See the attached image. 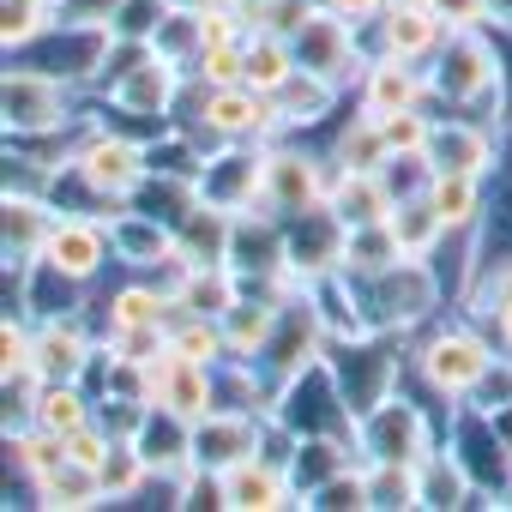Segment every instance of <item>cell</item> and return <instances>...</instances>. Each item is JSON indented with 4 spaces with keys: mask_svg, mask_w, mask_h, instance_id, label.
Returning a JSON list of instances; mask_svg holds the SVG:
<instances>
[{
    "mask_svg": "<svg viewBox=\"0 0 512 512\" xmlns=\"http://www.w3.org/2000/svg\"><path fill=\"white\" fill-rule=\"evenodd\" d=\"M151 169H157V163H151V145H145V139L91 121V127H79V139H73L67 187H79L97 217H115L121 205H133V199L145 193Z\"/></svg>",
    "mask_w": 512,
    "mask_h": 512,
    "instance_id": "obj_1",
    "label": "cell"
},
{
    "mask_svg": "<svg viewBox=\"0 0 512 512\" xmlns=\"http://www.w3.org/2000/svg\"><path fill=\"white\" fill-rule=\"evenodd\" d=\"M494 356H500L494 332H488L482 320H470V314H464V320H440V326H428L422 338H410V374H416L422 392L440 398L446 410H452V404H470V398L482 392Z\"/></svg>",
    "mask_w": 512,
    "mask_h": 512,
    "instance_id": "obj_2",
    "label": "cell"
},
{
    "mask_svg": "<svg viewBox=\"0 0 512 512\" xmlns=\"http://www.w3.org/2000/svg\"><path fill=\"white\" fill-rule=\"evenodd\" d=\"M428 85H434V109L440 115H482V121H506V55L488 31H452L440 43V55L428 61Z\"/></svg>",
    "mask_w": 512,
    "mask_h": 512,
    "instance_id": "obj_3",
    "label": "cell"
},
{
    "mask_svg": "<svg viewBox=\"0 0 512 512\" xmlns=\"http://www.w3.org/2000/svg\"><path fill=\"white\" fill-rule=\"evenodd\" d=\"M362 290V314H368V326H386V332H404V338H416L422 326H434L440 320V308H446V278H440V260H392L386 272H374V278H362L356 284Z\"/></svg>",
    "mask_w": 512,
    "mask_h": 512,
    "instance_id": "obj_4",
    "label": "cell"
},
{
    "mask_svg": "<svg viewBox=\"0 0 512 512\" xmlns=\"http://www.w3.org/2000/svg\"><path fill=\"white\" fill-rule=\"evenodd\" d=\"M0 121L7 139H55L79 127V85L7 55V79H0Z\"/></svg>",
    "mask_w": 512,
    "mask_h": 512,
    "instance_id": "obj_5",
    "label": "cell"
},
{
    "mask_svg": "<svg viewBox=\"0 0 512 512\" xmlns=\"http://www.w3.org/2000/svg\"><path fill=\"white\" fill-rule=\"evenodd\" d=\"M326 362H332V374L344 386V404L362 416V410H374L380 398H392L404 386V374H410V338L386 332V326H368L356 338H338L326 350Z\"/></svg>",
    "mask_w": 512,
    "mask_h": 512,
    "instance_id": "obj_6",
    "label": "cell"
},
{
    "mask_svg": "<svg viewBox=\"0 0 512 512\" xmlns=\"http://www.w3.org/2000/svg\"><path fill=\"white\" fill-rule=\"evenodd\" d=\"M446 446L464 458V470L476 482L470 506H500L512 488V440L500 434V422L482 404H452L446 410Z\"/></svg>",
    "mask_w": 512,
    "mask_h": 512,
    "instance_id": "obj_7",
    "label": "cell"
},
{
    "mask_svg": "<svg viewBox=\"0 0 512 512\" xmlns=\"http://www.w3.org/2000/svg\"><path fill=\"white\" fill-rule=\"evenodd\" d=\"M356 440H362V458H404V464H422V458L446 440V428L428 416V404H416V398L398 386L392 398H380L374 410L356 416Z\"/></svg>",
    "mask_w": 512,
    "mask_h": 512,
    "instance_id": "obj_8",
    "label": "cell"
},
{
    "mask_svg": "<svg viewBox=\"0 0 512 512\" xmlns=\"http://www.w3.org/2000/svg\"><path fill=\"white\" fill-rule=\"evenodd\" d=\"M272 416H278V422H284L296 440H314V434H332V440H356V410L344 404V386H338L332 362H314L308 374H296V380L278 392ZM356 446H362V440H356Z\"/></svg>",
    "mask_w": 512,
    "mask_h": 512,
    "instance_id": "obj_9",
    "label": "cell"
},
{
    "mask_svg": "<svg viewBox=\"0 0 512 512\" xmlns=\"http://www.w3.org/2000/svg\"><path fill=\"white\" fill-rule=\"evenodd\" d=\"M181 91H187V67H175L169 55L145 49V55L103 91V103H109L115 115L139 121V127H169L175 109H181Z\"/></svg>",
    "mask_w": 512,
    "mask_h": 512,
    "instance_id": "obj_10",
    "label": "cell"
},
{
    "mask_svg": "<svg viewBox=\"0 0 512 512\" xmlns=\"http://www.w3.org/2000/svg\"><path fill=\"white\" fill-rule=\"evenodd\" d=\"M368 55H374V49H368V31H356V25H350L344 13H332V7H314L308 25L296 31V61H302L308 73L338 79L344 91H356Z\"/></svg>",
    "mask_w": 512,
    "mask_h": 512,
    "instance_id": "obj_11",
    "label": "cell"
},
{
    "mask_svg": "<svg viewBox=\"0 0 512 512\" xmlns=\"http://www.w3.org/2000/svg\"><path fill=\"white\" fill-rule=\"evenodd\" d=\"M332 157L326 151H308V145H296V139H278V145H266V205L272 211H284V217H296V211H308V205H326L332 199Z\"/></svg>",
    "mask_w": 512,
    "mask_h": 512,
    "instance_id": "obj_12",
    "label": "cell"
},
{
    "mask_svg": "<svg viewBox=\"0 0 512 512\" xmlns=\"http://www.w3.org/2000/svg\"><path fill=\"white\" fill-rule=\"evenodd\" d=\"M43 260H49L55 272H67V278H79V284H97V278L115 266L109 217H97L91 205H85V211L61 205V211H55V229H49V241H43Z\"/></svg>",
    "mask_w": 512,
    "mask_h": 512,
    "instance_id": "obj_13",
    "label": "cell"
},
{
    "mask_svg": "<svg viewBox=\"0 0 512 512\" xmlns=\"http://www.w3.org/2000/svg\"><path fill=\"white\" fill-rule=\"evenodd\" d=\"M266 434H272V416L266 410H229L217 404L211 416L193 422V464L199 470H235L247 458H260L266 452Z\"/></svg>",
    "mask_w": 512,
    "mask_h": 512,
    "instance_id": "obj_14",
    "label": "cell"
},
{
    "mask_svg": "<svg viewBox=\"0 0 512 512\" xmlns=\"http://www.w3.org/2000/svg\"><path fill=\"white\" fill-rule=\"evenodd\" d=\"M428 163L434 175H500V121L482 115H434V139H428Z\"/></svg>",
    "mask_w": 512,
    "mask_h": 512,
    "instance_id": "obj_15",
    "label": "cell"
},
{
    "mask_svg": "<svg viewBox=\"0 0 512 512\" xmlns=\"http://www.w3.org/2000/svg\"><path fill=\"white\" fill-rule=\"evenodd\" d=\"M193 181H199V199H211L223 211L266 205V145H217L199 157Z\"/></svg>",
    "mask_w": 512,
    "mask_h": 512,
    "instance_id": "obj_16",
    "label": "cell"
},
{
    "mask_svg": "<svg viewBox=\"0 0 512 512\" xmlns=\"http://www.w3.org/2000/svg\"><path fill=\"white\" fill-rule=\"evenodd\" d=\"M109 37L115 31H91V25H55L43 43H31L19 61H31V67H43V73H55V79H67V85H79V91H97V79H103V61H109Z\"/></svg>",
    "mask_w": 512,
    "mask_h": 512,
    "instance_id": "obj_17",
    "label": "cell"
},
{
    "mask_svg": "<svg viewBox=\"0 0 512 512\" xmlns=\"http://www.w3.org/2000/svg\"><path fill=\"white\" fill-rule=\"evenodd\" d=\"M284 260H290V217L272 211V205L235 211V229H229V266H235L247 284H260V278H272Z\"/></svg>",
    "mask_w": 512,
    "mask_h": 512,
    "instance_id": "obj_18",
    "label": "cell"
},
{
    "mask_svg": "<svg viewBox=\"0 0 512 512\" xmlns=\"http://www.w3.org/2000/svg\"><path fill=\"white\" fill-rule=\"evenodd\" d=\"M55 193H31V187H7L0 193V253H7V278L25 272L31 260H43V241L55 229Z\"/></svg>",
    "mask_w": 512,
    "mask_h": 512,
    "instance_id": "obj_19",
    "label": "cell"
},
{
    "mask_svg": "<svg viewBox=\"0 0 512 512\" xmlns=\"http://www.w3.org/2000/svg\"><path fill=\"white\" fill-rule=\"evenodd\" d=\"M356 103L374 109V115H392V109H434V85H428V67L422 61H404V55H386L374 49L362 79H356Z\"/></svg>",
    "mask_w": 512,
    "mask_h": 512,
    "instance_id": "obj_20",
    "label": "cell"
},
{
    "mask_svg": "<svg viewBox=\"0 0 512 512\" xmlns=\"http://www.w3.org/2000/svg\"><path fill=\"white\" fill-rule=\"evenodd\" d=\"M296 506H308V500H302L290 464H278L266 452L223 470V512H296Z\"/></svg>",
    "mask_w": 512,
    "mask_h": 512,
    "instance_id": "obj_21",
    "label": "cell"
},
{
    "mask_svg": "<svg viewBox=\"0 0 512 512\" xmlns=\"http://www.w3.org/2000/svg\"><path fill=\"white\" fill-rule=\"evenodd\" d=\"M290 266H296L308 284L344 272V217L332 211V199L290 217Z\"/></svg>",
    "mask_w": 512,
    "mask_h": 512,
    "instance_id": "obj_22",
    "label": "cell"
},
{
    "mask_svg": "<svg viewBox=\"0 0 512 512\" xmlns=\"http://www.w3.org/2000/svg\"><path fill=\"white\" fill-rule=\"evenodd\" d=\"M97 350H103V338H91L79 314H55V320H37L31 368H37V380H85L97 368Z\"/></svg>",
    "mask_w": 512,
    "mask_h": 512,
    "instance_id": "obj_23",
    "label": "cell"
},
{
    "mask_svg": "<svg viewBox=\"0 0 512 512\" xmlns=\"http://www.w3.org/2000/svg\"><path fill=\"white\" fill-rule=\"evenodd\" d=\"M151 404H163V410H175V416H187V422H199V416H211L217 410V368L211 362H187V356H157L151 362Z\"/></svg>",
    "mask_w": 512,
    "mask_h": 512,
    "instance_id": "obj_24",
    "label": "cell"
},
{
    "mask_svg": "<svg viewBox=\"0 0 512 512\" xmlns=\"http://www.w3.org/2000/svg\"><path fill=\"white\" fill-rule=\"evenodd\" d=\"M109 241H115V266H127V272H151L157 260H169V253L181 247L175 223L145 211V205H121L109 217Z\"/></svg>",
    "mask_w": 512,
    "mask_h": 512,
    "instance_id": "obj_25",
    "label": "cell"
},
{
    "mask_svg": "<svg viewBox=\"0 0 512 512\" xmlns=\"http://www.w3.org/2000/svg\"><path fill=\"white\" fill-rule=\"evenodd\" d=\"M446 37L452 31H446V19L434 7H386L374 19V31H368V49H386V55H404V61H422L428 67Z\"/></svg>",
    "mask_w": 512,
    "mask_h": 512,
    "instance_id": "obj_26",
    "label": "cell"
},
{
    "mask_svg": "<svg viewBox=\"0 0 512 512\" xmlns=\"http://www.w3.org/2000/svg\"><path fill=\"white\" fill-rule=\"evenodd\" d=\"M278 314H284V296H272V290H260V284H247V290L229 302V314H223L229 356L260 362V350H266V344H272V332H278Z\"/></svg>",
    "mask_w": 512,
    "mask_h": 512,
    "instance_id": "obj_27",
    "label": "cell"
},
{
    "mask_svg": "<svg viewBox=\"0 0 512 512\" xmlns=\"http://www.w3.org/2000/svg\"><path fill=\"white\" fill-rule=\"evenodd\" d=\"M139 452L151 458L157 482H181L193 470V422L175 416V410H163V404H151V416L139 428Z\"/></svg>",
    "mask_w": 512,
    "mask_h": 512,
    "instance_id": "obj_28",
    "label": "cell"
},
{
    "mask_svg": "<svg viewBox=\"0 0 512 512\" xmlns=\"http://www.w3.org/2000/svg\"><path fill=\"white\" fill-rule=\"evenodd\" d=\"M392 205H398V193H392L386 169H338V175H332V211L344 217V229H356V223H386Z\"/></svg>",
    "mask_w": 512,
    "mask_h": 512,
    "instance_id": "obj_29",
    "label": "cell"
},
{
    "mask_svg": "<svg viewBox=\"0 0 512 512\" xmlns=\"http://www.w3.org/2000/svg\"><path fill=\"white\" fill-rule=\"evenodd\" d=\"M428 199L446 217L452 241H476L482 247V217H488V181L482 175H434L428 181Z\"/></svg>",
    "mask_w": 512,
    "mask_h": 512,
    "instance_id": "obj_30",
    "label": "cell"
},
{
    "mask_svg": "<svg viewBox=\"0 0 512 512\" xmlns=\"http://www.w3.org/2000/svg\"><path fill=\"white\" fill-rule=\"evenodd\" d=\"M241 290H247V278L229 260H193V272L175 290V314H211V320H223Z\"/></svg>",
    "mask_w": 512,
    "mask_h": 512,
    "instance_id": "obj_31",
    "label": "cell"
},
{
    "mask_svg": "<svg viewBox=\"0 0 512 512\" xmlns=\"http://www.w3.org/2000/svg\"><path fill=\"white\" fill-rule=\"evenodd\" d=\"M103 332H133V326H169L175 320V302L139 272V278H127V284H115L103 302Z\"/></svg>",
    "mask_w": 512,
    "mask_h": 512,
    "instance_id": "obj_32",
    "label": "cell"
},
{
    "mask_svg": "<svg viewBox=\"0 0 512 512\" xmlns=\"http://www.w3.org/2000/svg\"><path fill=\"white\" fill-rule=\"evenodd\" d=\"M416 494H422V512H458V506L476 500V482H470L464 458H458L446 440L416 464Z\"/></svg>",
    "mask_w": 512,
    "mask_h": 512,
    "instance_id": "obj_33",
    "label": "cell"
},
{
    "mask_svg": "<svg viewBox=\"0 0 512 512\" xmlns=\"http://www.w3.org/2000/svg\"><path fill=\"white\" fill-rule=\"evenodd\" d=\"M338 103H344V85L326 79V73H308V67H296V73L284 79V91H278V109H284V127H290V133L320 127L326 115H338Z\"/></svg>",
    "mask_w": 512,
    "mask_h": 512,
    "instance_id": "obj_34",
    "label": "cell"
},
{
    "mask_svg": "<svg viewBox=\"0 0 512 512\" xmlns=\"http://www.w3.org/2000/svg\"><path fill=\"white\" fill-rule=\"evenodd\" d=\"M326 157H332V169H386L392 145H386V133H380V115L356 103V115H344V121H338V133H332Z\"/></svg>",
    "mask_w": 512,
    "mask_h": 512,
    "instance_id": "obj_35",
    "label": "cell"
},
{
    "mask_svg": "<svg viewBox=\"0 0 512 512\" xmlns=\"http://www.w3.org/2000/svg\"><path fill=\"white\" fill-rule=\"evenodd\" d=\"M392 235H398V247L410 253V260H434V253L452 241V229H446V217L434 211L428 193H410V199L392 205Z\"/></svg>",
    "mask_w": 512,
    "mask_h": 512,
    "instance_id": "obj_36",
    "label": "cell"
},
{
    "mask_svg": "<svg viewBox=\"0 0 512 512\" xmlns=\"http://www.w3.org/2000/svg\"><path fill=\"white\" fill-rule=\"evenodd\" d=\"M229 229H235V211H223L211 199H193L175 217V241L193 253V260H229Z\"/></svg>",
    "mask_w": 512,
    "mask_h": 512,
    "instance_id": "obj_37",
    "label": "cell"
},
{
    "mask_svg": "<svg viewBox=\"0 0 512 512\" xmlns=\"http://www.w3.org/2000/svg\"><path fill=\"white\" fill-rule=\"evenodd\" d=\"M31 494H37V506H49V512H91V506H109L97 464H79V458H67L55 476H43Z\"/></svg>",
    "mask_w": 512,
    "mask_h": 512,
    "instance_id": "obj_38",
    "label": "cell"
},
{
    "mask_svg": "<svg viewBox=\"0 0 512 512\" xmlns=\"http://www.w3.org/2000/svg\"><path fill=\"white\" fill-rule=\"evenodd\" d=\"M362 476H368V512H422L416 464H404V458H362Z\"/></svg>",
    "mask_w": 512,
    "mask_h": 512,
    "instance_id": "obj_39",
    "label": "cell"
},
{
    "mask_svg": "<svg viewBox=\"0 0 512 512\" xmlns=\"http://www.w3.org/2000/svg\"><path fill=\"white\" fill-rule=\"evenodd\" d=\"M392 260H404V247H398V235H392V217L386 223H356V229H344V278H374V272H386Z\"/></svg>",
    "mask_w": 512,
    "mask_h": 512,
    "instance_id": "obj_40",
    "label": "cell"
},
{
    "mask_svg": "<svg viewBox=\"0 0 512 512\" xmlns=\"http://www.w3.org/2000/svg\"><path fill=\"white\" fill-rule=\"evenodd\" d=\"M97 476H103V500H109V506H127V500H139V494L157 482V470H151V458L139 452V440H115L109 458L97 464Z\"/></svg>",
    "mask_w": 512,
    "mask_h": 512,
    "instance_id": "obj_41",
    "label": "cell"
},
{
    "mask_svg": "<svg viewBox=\"0 0 512 512\" xmlns=\"http://www.w3.org/2000/svg\"><path fill=\"white\" fill-rule=\"evenodd\" d=\"M241 49H247V85H253V91H272V97H278L284 79L302 67V61H296V43H290V37H272V31H247Z\"/></svg>",
    "mask_w": 512,
    "mask_h": 512,
    "instance_id": "obj_42",
    "label": "cell"
},
{
    "mask_svg": "<svg viewBox=\"0 0 512 512\" xmlns=\"http://www.w3.org/2000/svg\"><path fill=\"white\" fill-rule=\"evenodd\" d=\"M61 25V0H0V43L7 55H25Z\"/></svg>",
    "mask_w": 512,
    "mask_h": 512,
    "instance_id": "obj_43",
    "label": "cell"
},
{
    "mask_svg": "<svg viewBox=\"0 0 512 512\" xmlns=\"http://www.w3.org/2000/svg\"><path fill=\"white\" fill-rule=\"evenodd\" d=\"M151 49L193 73V67H199V55L211 49V37H205V13H193V7H169V13H163V25H157V37H151Z\"/></svg>",
    "mask_w": 512,
    "mask_h": 512,
    "instance_id": "obj_44",
    "label": "cell"
},
{
    "mask_svg": "<svg viewBox=\"0 0 512 512\" xmlns=\"http://www.w3.org/2000/svg\"><path fill=\"white\" fill-rule=\"evenodd\" d=\"M169 350L187 356V362H229V338H223V320L211 314H175L169 320Z\"/></svg>",
    "mask_w": 512,
    "mask_h": 512,
    "instance_id": "obj_45",
    "label": "cell"
},
{
    "mask_svg": "<svg viewBox=\"0 0 512 512\" xmlns=\"http://www.w3.org/2000/svg\"><path fill=\"white\" fill-rule=\"evenodd\" d=\"M308 506L314 512H368V476H362V464H344L338 476H326L320 488H308Z\"/></svg>",
    "mask_w": 512,
    "mask_h": 512,
    "instance_id": "obj_46",
    "label": "cell"
},
{
    "mask_svg": "<svg viewBox=\"0 0 512 512\" xmlns=\"http://www.w3.org/2000/svg\"><path fill=\"white\" fill-rule=\"evenodd\" d=\"M380 133H386L392 157H398V151H428V139H434V109H392V115H380Z\"/></svg>",
    "mask_w": 512,
    "mask_h": 512,
    "instance_id": "obj_47",
    "label": "cell"
},
{
    "mask_svg": "<svg viewBox=\"0 0 512 512\" xmlns=\"http://www.w3.org/2000/svg\"><path fill=\"white\" fill-rule=\"evenodd\" d=\"M308 13H314V0H253V7H247L253 31H272V37H290V43L308 25Z\"/></svg>",
    "mask_w": 512,
    "mask_h": 512,
    "instance_id": "obj_48",
    "label": "cell"
},
{
    "mask_svg": "<svg viewBox=\"0 0 512 512\" xmlns=\"http://www.w3.org/2000/svg\"><path fill=\"white\" fill-rule=\"evenodd\" d=\"M145 416H151V404H145V398H127V392H97V422H103L115 440H139Z\"/></svg>",
    "mask_w": 512,
    "mask_h": 512,
    "instance_id": "obj_49",
    "label": "cell"
},
{
    "mask_svg": "<svg viewBox=\"0 0 512 512\" xmlns=\"http://www.w3.org/2000/svg\"><path fill=\"white\" fill-rule=\"evenodd\" d=\"M199 85H247V49L241 43H211L193 67Z\"/></svg>",
    "mask_w": 512,
    "mask_h": 512,
    "instance_id": "obj_50",
    "label": "cell"
},
{
    "mask_svg": "<svg viewBox=\"0 0 512 512\" xmlns=\"http://www.w3.org/2000/svg\"><path fill=\"white\" fill-rule=\"evenodd\" d=\"M163 13H169V0H127L121 19H115V37L151 43V37H157V25H163Z\"/></svg>",
    "mask_w": 512,
    "mask_h": 512,
    "instance_id": "obj_51",
    "label": "cell"
},
{
    "mask_svg": "<svg viewBox=\"0 0 512 512\" xmlns=\"http://www.w3.org/2000/svg\"><path fill=\"white\" fill-rule=\"evenodd\" d=\"M428 7L446 19V31H488V25H494V7H488V0H428Z\"/></svg>",
    "mask_w": 512,
    "mask_h": 512,
    "instance_id": "obj_52",
    "label": "cell"
},
{
    "mask_svg": "<svg viewBox=\"0 0 512 512\" xmlns=\"http://www.w3.org/2000/svg\"><path fill=\"white\" fill-rule=\"evenodd\" d=\"M127 0H61V19L67 25H91V31H115Z\"/></svg>",
    "mask_w": 512,
    "mask_h": 512,
    "instance_id": "obj_53",
    "label": "cell"
},
{
    "mask_svg": "<svg viewBox=\"0 0 512 512\" xmlns=\"http://www.w3.org/2000/svg\"><path fill=\"white\" fill-rule=\"evenodd\" d=\"M332 13H344L356 31H374V19L386 13V0H332Z\"/></svg>",
    "mask_w": 512,
    "mask_h": 512,
    "instance_id": "obj_54",
    "label": "cell"
},
{
    "mask_svg": "<svg viewBox=\"0 0 512 512\" xmlns=\"http://www.w3.org/2000/svg\"><path fill=\"white\" fill-rule=\"evenodd\" d=\"M482 326H488V332H494V344H500V350L512 356V296H506V302H500V308H494V314H488Z\"/></svg>",
    "mask_w": 512,
    "mask_h": 512,
    "instance_id": "obj_55",
    "label": "cell"
},
{
    "mask_svg": "<svg viewBox=\"0 0 512 512\" xmlns=\"http://www.w3.org/2000/svg\"><path fill=\"white\" fill-rule=\"evenodd\" d=\"M488 7H494V25L512 37V0H488Z\"/></svg>",
    "mask_w": 512,
    "mask_h": 512,
    "instance_id": "obj_56",
    "label": "cell"
},
{
    "mask_svg": "<svg viewBox=\"0 0 512 512\" xmlns=\"http://www.w3.org/2000/svg\"><path fill=\"white\" fill-rule=\"evenodd\" d=\"M169 7H193V13H205V7H217V0H169Z\"/></svg>",
    "mask_w": 512,
    "mask_h": 512,
    "instance_id": "obj_57",
    "label": "cell"
},
{
    "mask_svg": "<svg viewBox=\"0 0 512 512\" xmlns=\"http://www.w3.org/2000/svg\"><path fill=\"white\" fill-rule=\"evenodd\" d=\"M386 7H428V0H386Z\"/></svg>",
    "mask_w": 512,
    "mask_h": 512,
    "instance_id": "obj_58",
    "label": "cell"
},
{
    "mask_svg": "<svg viewBox=\"0 0 512 512\" xmlns=\"http://www.w3.org/2000/svg\"><path fill=\"white\" fill-rule=\"evenodd\" d=\"M500 506H512V488H506V500H500Z\"/></svg>",
    "mask_w": 512,
    "mask_h": 512,
    "instance_id": "obj_59",
    "label": "cell"
},
{
    "mask_svg": "<svg viewBox=\"0 0 512 512\" xmlns=\"http://www.w3.org/2000/svg\"><path fill=\"white\" fill-rule=\"evenodd\" d=\"M314 7H332V0H314Z\"/></svg>",
    "mask_w": 512,
    "mask_h": 512,
    "instance_id": "obj_60",
    "label": "cell"
},
{
    "mask_svg": "<svg viewBox=\"0 0 512 512\" xmlns=\"http://www.w3.org/2000/svg\"><path fill=\"white\" fill-rule=\"evenodd\" d=\"M241 7H253V0H241Z\"/></svg>",
    "mask_w": 512,
    "mask_h": 512,
    "instance_id": "obj_61",
    "label": "cell"
}]
</instances>
